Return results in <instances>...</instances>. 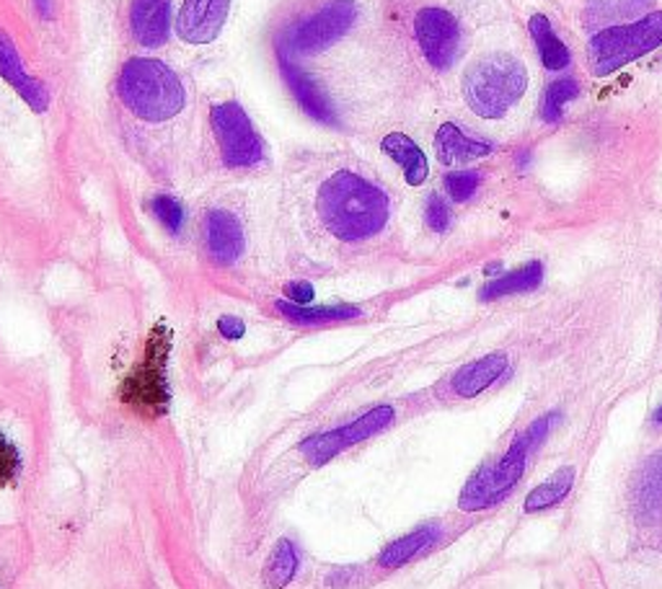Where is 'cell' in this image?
Here are the masks:
<instances>
[{"mask_svg":"<svg viewBox=\"0 0 662 589\" xmlns=\"http://www.w3.org/2000/svg\"><path fill=\"white\" fill-rule=\"evenodd\" d=\"M574 486V468L565 466L557 473H551L544 484H538L533 492L525 496V513H541V509H551L572 492Z\"/></svg>","mask_w":662,"mask_h":589,"instance_id":"7402d4cb","label":"cell"},{"mask_svg":"<svg viewBox=\"0 0 662 589\" xmlns=\"http://www.w3.org/2000/svg\"><path fill=\"white\" fill-rule=\"evenodd\" d=\"M578 96H580V86L574 78H559V81H554L544 96V106H541V117H544V122H551V125L559 122L565 106Z\"/></svg>","mask_w":662,"mask_h":589,"instance_id":"d4e9b609","label":"cell"},{"mask_svg":"<svg viewBox=\"0 0 662 589\" xmlns=\"http://www.w3.org/2000/svg\"><path fill=\"white\" fill-rule=\"evenodd\" d=\"M316 210L324 228L345 244L368 240L386 228L391 215L388 195L379 184L355 172H337L322 184Z\"/></svg>","mask_w":662,"mask_h":589,"instance_id":"6da1fadb","label":"cell"},{"mask_svg":"<svg viewBox=\"0 0 662 589\" xmlns=\"http://www.w3.org/2000/svg\"><path fill=\"white\" fill-rule=\"evenodd\" d=\"M210 127L220 158L228 168H254L265 161L262 134L239 102H220L210 109Z\"/></svg>","mask_w":662,"mask_h":589,"instance_id":"8992f818","label":"cell"},{"mask_svg":"<svg viewBox=\"0 0 662 589\" xmlns=\"http://www.w3.org/2000/svg\"><path fill=\"white\" fill-rule=\"evenodd\" d=\"M425 223L435 233H445L451 228V204H448L440 195H432L430 200H427Z\"/></svg>","mask_w":662,"mask_h":589,"instance_id":"f1b7e54d","label":"cell"},{"mask_svg":"<svg viewBox=\"0 0 662 589\" xmlns=\"http://www.w3.org/2000/svg\"><path fill=\"white\" fill-rule=\"evenodd\" d=\"M510 362L504 354H487V357L472 362V365L461 367L453 378V390L461 399H474V396L484 393L487 388H492L497 380L508 373Z\"/></svg>","mask_w":662,"mask_h":589,"instance_id":"9a60e30c","label":"cell"},{"mask_svg":"<svg viewBox=\"0 0 662 589\" xmlns=\"http://www.w3.org/2000/svg\"><path fill=\"white\" fill-rule=\"evenodd\" d=\"M0 78L9 81L13 91H16V94L24 98V102L32 106L34 111L47 109V104H49L47 89L42 86L37 78L28 73L16 45H13V39L3 30H0Z\"/></svg>","mask_w":662,"mask_h":589,"instance_id":"4fadbf2b","label":"cell"},{"mask_svg":"<svg viewBox=\"0 0 662 589\" xmlns=\"http://www.w3.org/2000/svg\"><path fill=\"white\" fill-rule=\"evenodd\" d=\"M438 538H440L438 525H425V528L409 532V535L398 538V541L391 543L388 549H383V553L379 556V564L383 569H398V566L409 564L411 558L422 556L427 549H432V545L438 543Z\"/></svg>","mask_w":662,"mask_h":589,"instance_id":"d6986e66","label":"cell"},{"mask_svg":"<svg viewBox=\"0 0 662 589\" xmlns=\"http://www.w3.org/2000/svg\"><path fill=\"white\" fill-rule=\"evenodd\" d=\"M435 153L443 166H461V163L489 155L492 153V145L468 138L461 127H455L453 122H445L440 125V130L435 134Z\"/></svg>","mask_w":662,"mask_h":589,"instance_id":"2e32d148","label":"cell"},{"mask_svg":"<svg viewBox=\"0 0 662 589\" xmlns=\"http://www.w3.org/2000/svg\"><path fill=\"white\" fill-rule=\"evenodd\" d=\"M277 62H280L284 81H288L290 91H293L298 104L303 106L305 115L316 119V122H324V125L337 122V119H339L337 109H334L332 98L324 94L322 83H318L313 75L305 73V70L298 66L293 58H290L288 49H284V47L280 49V52H277Z\"/></svg>","mask_w":662,"mask_h":589,"instance_id":"8fae6325","label":"cell"},{"mask_svg":"<svg viewBox=\"0 0 662 589\" xmlns=\"http://www.w3.org/2000/svg\"><path fill=\"white\" fill-rule=\"evenodd\" d=\"M529 73L518 58L504 52L484 55L464 73V98L476 117L500 119L521 102Z\"/></svg>","mask_w":662,"mask_h":589,"instance_id":"277c9868","label":"cell"},{"mask_svg":"<svg viewBox=\"0 0 662 589\" xmlns=\"http://www.w3.org/2000/svg\"><path fill=\"white\" fill-rule=\"evenodd\" d=\"M130 32L146 49L166 45L171 34V0H132Z\"/></svg>","mask_w":662,"mask_h":589,"instance_id":"5bb4252c","label":"cell"},{"mask_svg":"<svg viewBox=\"0 0 662 589\" xmlns=\"http://www.w3.org/2000/svg\"><path fill=\"white\" fill-rule=\"evenodd\" d=\"M652 422L654 424H662V403L658 407V411H654V414H652Z\"/></svg>","mask_w":662,"mask_h":589,"instance_id":"d6a6232c","label":"cell"},{"mask_svg":"<svg viewBox=\"0 0 662 589\" xmlns=\"http://www.w3.org/2000/svg\"><path fill=\"white\" fill-rule=\"evenodd\" d=\"M415 39L432 68H451L461 42L458 21L445 9H422L415 19Z\"/></svg>","mask_w":662,"mask_h":589,"instance_id":"9c48e42d","label":"cell"},{"mask_svg":"<svg viewBox=\"0 0 662 589\" xmlns=\"http://www.w3.org/2000/svg\"><path fill=\"white\" fill-rule=\"evenodd\" d=\"M554 422H557V414L541 416L521 437L512 439L508 452H504L497 463L484 466L481 471L468 481L464 494H461L458 507L464 509V513H476V509H489L495 507V504H500L504 496L518 486V481L523 479L531 452L544 445Z\"/></svg>","mask_w":662,"mask_h":589,"instance_id":"3957f363","label":"cell"},{"mask_svg":"<svg viewBox=\"0 0 662 589\" xmlns=\"http://www.w3.org/2000/svg\"><path fill=\"white\" fill-rule=\"evenodd\" d=\"M654 0H588V24L590 26H608L624 24L626 19L644 16L650 11Z\"/></svg>","mask_w":662,"mask_h":589,"instance_id":"ffe728a7","label":"cell"},{"mask_svg":"<svg viewBox=\"0 0 662 589\" xmlns=\"http://www.w3.org/2000/svg\"><path fill=\"white\" fill-rule=\"evenodd\" d=\"M658 47H662V11L647 13L631 24L608 26L593 34L588 45L590 73L597 78L611 75Z\"/></svg>","mask_w":662,"mask_h":589,"instance_id":"5b68a950","label":"cell"},{"mask_svg":"<svg viewBox=\"0 0 662 589\" xmlns=\"http://www.w3.org/2000/svg\"><path fill=\"white\" fill-rule=\"evenodd\" d=\"M358 3L355 0H329L322 9L313 11L309 19H303L290 34L288 45L295 55H316L322 49L332 47L347 32L352 30L358 21Z\"/></svg>","mask_w":662,"mask_h":589,"instance_id":"ba28073f","label":"cell"},{"mask_svg":"<svg viewBox=\"0 0 662 589\" xmlns=\"http://www.w3.org/2000/svg\"><path fill=\"white\" fill-rule=\"evenodd\" d=\"M151 210H153L155 220H159V223L169 233L179 236V233L184 231V208L179 200H174V197H169V195H159V197H153Z\"/></svg>","mask_w":662,"mask_h":589,"instance_id":"4316f807","label":"cell"},{"mask_svg":"<svg viewBox=\"0 0 662 589\" xmlns=\"http://www.w3.org/2000/svg\"><path fill=\"white\" fill-rule=\"evenodd\" d=\"M284 295H288L290 303L309 305L313 301V287L309 282H293V285H288V290H284Z\"/></svg>","mask_w":662,"mask_h":589,"instance_id":"4dcf8cb0","label":"cell"},{"mask_svg":"<svg viewBox=\"0 0 662 589\" xmlns=\"http://www.w3.org/2000/svg\"><path fill=\"white\" fill-rule=\"evenodd\" d=\"M218 331L223 333L225 339H241V337H244V323H241L239 318H233V316H223L218 321Z\"/></svg>","mask_w":662,"mask_h":589,"instance_id":"1f68e13d","label":"cell"},{"mask_svg":"<svg viewBox=\"0 0 662 589\" xmlns=\"http://www.w3.org/2000/svg\"><path fill=\"white\" fill-rule=\"evenodd\" d=\"M529 30H531L533 42H536L541 62H544L546 68L561 70V68L569 66V49H567L565 42H561L557 34H554L549 19L536 13V16L531 19Z\"/></svg>","mask_w":662,"mask_h":589,"instance_id":"cb8c5ba5","label":"cell"},{"mask_svg":"<svg viewBox=\"0 0 662 589\" xmlns=\"http://www.w3.org/2000/svg\"><path fill=\"white\" fill-rule=\"evenodd\" d=\"M119 102L142 122H166L187 104L182 78L163 60L130 58L117 75Z\"/></svg>","mask_w":662,"mask_h":589,"instance_id":"7a4b0ae2","label":"cell"},{"mask_svg":"<svg viewBox=\"0 0 662 589\" xmlns=\"http://www.w3.org/2000/svg\"><path fill=\"white\" fill-rule=\"evenodd\" d=\"M295 574H298L295 543L288 541V538H282V541H277L272 553H269L265 572H262V581H265L267 589H284L295 579Z\"/></svg>","mask_w":662,"mask_h":589,"instance_id":"603a6c76","label":"cell"},{"mask_svg":"<svg viewBox=\"0 0 662 589\" xmlns=\"http://www.w3.org/2000/svg\"><path fill=\"white\" fill-rule=\"evenodd\" d=\"M19 471V452L13 450V445L0 435V484L13 479V473Z\"/></svg>","mask_w":662,"mask_h":589,"instance_id":"f546056e","label":"cell"},{"mask_svg":"<svg viewBox=\"0 0 662 589\" xmlns=\"http://www.w3.org/2000/svg\"><path fill=\"white\" fill-rule=\"evenodd\" d=\"M231 0H184L176 16V37L187 45H210L223 32Z\"/></svg>","mask_w":662,"mask_h":589,"instance_id":"30bf717a","label":"cell"},{"mask_svg":"<svg viewBox=\"0 0 662 589\" xmlns=\"http://www.w3.org/2000/svg\"><path fill=\"white\" fill-rule=\"evenodd\" d=\"M277 314H282L290 323L298 326H326L339 321H352L360 316L358 305H295L290 301L275 303Z\"/></svg>","mask_w":662,"mask_h":589,"instance_id":"ac0fdd59","label":"cell"},{"mask_svg":"<svg viewBox=\"0 0 662 589\" xmlns=\"http://www.w3.org/2000/svg\"><path fill=\"white\" fill-rule=\"evenodd\" d=\"M479 184H481V176L476 172H455L445 176V189L453 202L472 200L474 191L479 189Z\"/></svg>","mask_w":662,"mask_h":589,"instance_id":"83f0119b","label":"cell"},{"mask_svg":"<svg viewBox=\"0 0 662 589\" xmlns=\"http://www.w3.org/2000/svg\"><path fill=\"white\" fill-rule=\"evenodd\" d=\"M394 419L396 411L391 407H375L370 409L368 414L355 419V422L345 424V427L305 437L298 450H301V456L309 460L311 466H324L329 463L332 458H337L341 450H350L352 445L365 443V439L375 437L379 432L388 429L391 424H394Z\"/></svg>","mask_w":662,"mask_h":589,"instance_id":"52a82bcc","label":"cell"},{"mask_svg":"<svg viewBox=\"0 0 662 589\" xmlns=\"http://www.w3.org/2000/svg\"><path fill=\"white\" fill-rule=\"evenodd\" d=\"M541 280H544V267H541L538 261H531V264L489 282V285L481 290V301H500V297L508 295L529 293V290H536L541 285Z\"/></svg>","mask_w":662,"mask_h":589,"instance_id":"44dd1931","label":"cell"},{"mask_svg":"<svg viewBox=\"0 0 662 589\" xmlns=\"http://www.w3.org/2000/svg\"><path fill=\"white\" fill-rule=\"evenodd\" d=\"M381 151L386 153L398 168H402L404 179H407L409 187H419V184H425L427 176H430V163H427L425 151L415 143V140L407 138V134L402 132L386 134L381 143Z\"/></svg>","mask_w":662,"mask_h":589,"instance_id":"e0dca14e","label":"cell"},{"mask_svg":"<svg viewBox=\"0 0 662 589\" xmlns=\"http://www.w3.org/2000/svg\"><path fill=\"white\" fill-rule=\"evenodd\" d=\"M205 246L216 264H233L244 254V228L231 210H210L205 217Z\"/></svg>","mask_w":662,"mask_h":589,"instance_id":"7c38bea8","label":"cell"},{"mask_svg":"<svg viewBox=\"0 0 662 589\" xmlns=\"http://www.w3.org/2000/svg\"><path fill=\"white\" fill-rule=\"evenodd\" d=\"M639 507L644 515L662 513V456L654 458L639 481Z\"/></svg>","mask_w":662,"mask_h":589,"instance_id":"484cf974","label":"cell"}]
</instances>
